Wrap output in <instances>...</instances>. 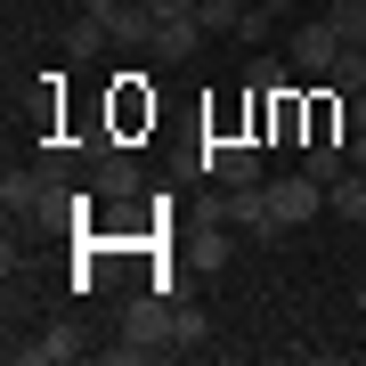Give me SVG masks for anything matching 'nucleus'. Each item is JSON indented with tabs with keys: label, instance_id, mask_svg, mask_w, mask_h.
<instances>
[{
	"label": "nucleus",
	"instance_id": "obj_1",
	"mask_svg": "<svg viewBox=\"0 0 366 366\" xmlns=\"http://www.w3.org/2000/svg\"><path fill=\"white\" fill-rule=\"evenodd\" d=\"M171 301L179 293H147V301H131L122 310V342H106V358L114 366H139V358H179V334H171Z\"/></svg>",
	"mask_w": 366,
	"mask_h": 366
},
{
	"label": "nucleus",
	"instance_id": "obj_2",
	"mask_svg": "<svg viewBox=\"0 0 366 366\" xmlns=\"http://www.w3.org/2000/svg\"><path fill=\"white\" fill-rule=\"evenodd\" d=\"M326 212V187L310 179V171H285V179H269V236H285L301 220H317Z\"/></svg>",
	"mask_w": 366,
	"mask_h": 366
},
{
	"label": "nucleus",
	"instance_id": "obj_3",
	"mask_svg": "<svg viewBox=\"0 0 366 366\" xmlns=\"http://www.w3.org/2000/svg\"><path fill=\"white\" fill-rule=\"evenodd\" d=\"M139 187H147V179H139V163L122 155L114 139H98V147H90V196H106V204H131Z\"/></svg>",
	"mask_w": 366,
	"mask_h": 366
},
{
	"label": "nucleus",
	"instance_id": "obj_4",
	"mask_svg": "<svg viewBox=\"0 0 366 366\" xmlns=\"http://www.w3.org/2000/svg\"><path fill=\"white\" fill-rule=\"evenodd\" d=\"M9 358L16 366H66V358H81V326L74 317H49L33 342H9Z\"/></svg>",
	"mask_w": 366,
	"mask_h": 366
},
{
	"label": "nucleus",
	"instance_id": "obj_5",
	"mask_svg": "<svg viewBox=\"0 0 366 366\" xmlns=\"http://www.w3.org/2000/svg\"><path fill=\"white\" fill-rule=\"evenodd\" d=\"M139 49L155 57V66H187V57L204 49V25H196V16H163V25H147Z\"/></svg>",
	"mask_w": 366,
	"mask_h": 366
},
{
	"label": "nucleus",
	"instance_id": "obj_6",
	"mask_svg": "<svg viewBox=\"0 0 366 366\" xmlns=\"http://www.w3.org/2000/svg\"><path fill=\"white\" fill-rule=\"evenodd\" d=\"M204 179H212V187H261V155L236 147V139H212V147H204Z\"/></svg>",
	"mask_w": 366,
	"mask_h": 366
},
{
	"label": "nucleus",
	"instance_id": "obj_7",
	"mask_svg": "<svg viewBox=\"0 0 366 366\" xmlns=\"http://www.w3.org/2000/svg\"><path fill=\"white\" fill-rule=\"evenodd\" d=\"M334 57H342V33H334V16H310V25L293 33V66L326 81V74H334Z\"/></svg>",
	"mask_w": 366,
	"mask_h": 366
},
{
	"label": "nucleus",
	"instance_id": "obj_8",
	"mask_svg": "<svg viewBox=\"0 0 366 366\" xmlns=\"http://www.w3.org/2000/svg\"><path fill=\"white\" fill-rule=\"evenodd\" d=\"M212 220L220 228H269V179L261 187H220L212 196Z\"/></svg>",
	"mask_w": 366,
	"mask_h": 366
},
{
	"label": "nucleus",
	"instance_id": "obj_9",
	"mask_svg": "<svg viewBox=\"0 0 366 366\" xmlns=\"http://www.w3.org/2000/svg\"><path fill=\"white\" fill-rule=\"evenodd\" d=\"M301 171H310L317 187H334L342 171H350V139H310V155H301Z\"/></svg>",
	"mask_w": 366,
	"mask_h": 366
},
{
	"label": "nucleus",
	"instance_id": "obj_10",
	"mask_svg": "<svg viewBox=\"0 0 366 366\" xmlns=\"http://www.w3.org/2000/svg\"><path fill=\"white\" fill-rule=\"evenodd\" d=\"M326 90H334V98H358V90H366V41H342V57H334Z\"/></svg>",
	"mask_w": 366,
	"mask_h": 366
},
{
	"label": "nucleus",
	"instance_id": "obj_11",
	"mask_svg": "<svg viewBox=\"0 0 366 366\" xmlns=\"http://www.w3.org/2000/svg\"><path fill=\"white\" fill-rule=\"evenodd\" d=\"M326 212H342V220H366V171H342V179L326 187Z\"/></svg>",
	"mask_w": 366,
	"mask_h": 366
},
{
	"label": "nucleus",
	"instance_id": "obj_12",
	"mask_svg": "<svg viewBox=\"0 0 366 366\" xmlns=\"http://www.w3.org/2000/svg\"><path fill=\"white\" fill-rule=\"evenodd\" d=\"M244 16H252V0H196V25L204 33H236Z\"/></svg>",
	"mask_w": 366,
	"mask_h": 366
},
{
	"label": "nucleus",
	"instance_id": "obj_13",
	"mask_svg": "<svg viewBox=\"0 0 366 366\" xmlns=\"http://www.w3.org/2000/svg\"><path fill=\"white\" fill-rule=\"evenodd\" d=\"M244 90H293V66H285V57H252V66H244Z\"/></svg>",
	"mask_w": 366,
	"mask_h": 366
},
{
	"label": "nucleus",
	"instance_id": "obj_14",
	"mask_svg": "<svg viewBox=\"0 0 366 366\" xmlns=\"http://www.w3.org/2000/svg\"><path fill=\"white\" fill-rule=\"evenodd\" d=\"M171 334H179V350H204V310H187V301H171Z\"/></svg>",
	"mask_w": 366,
	"mask_h": 366
},
{
	"label": "nucleus",
	"instance_id": "obj_15",
	"mask_svg": "<svg viewBox=\"0 0 366 366\" xmlns=\"http://www.w3.org/2000/svg\"><path fill=\"white\" fill-rule=\"evenodd\" d=\"M326 16H334V33H342V41H366V0H334Z\"/></svg>",
	"mask_w": 366,
	"mask_h": 366
},
{
	"label": "nucleus",
	"instance_id": "obj_16",
	"mask_svg": "<svg viewBox=\"0 0 366 366\" xmlns=\"http://www.w3.org/2000/svg\"><path fill=\"white\" fill-rule=\"evenodd\" d=\"M81 16H90V25H106V33H122V16H131V0H81Z\"/></svg>",
	"mask_w": 366,
	"mask_h": 366
},
{
	"label": "nucleus",
	"instance_id": "obj_17",
	"mask_svg": "<svg viewBox=\"0 0 366 366\" xmlns=\"http://www.w3.org/2000/svg\"><path fill=\"white\" fill-rule=\"evenodd\" d=\"M196 261H204V269H220V261H228V236H220V220L196 236Z\"/></svg>",
	"mask_w": 366,
	"mask_h": 366
},
{
	"label": "nucleus",
	"instance_id": "obj_18",
	"mask_svg": "<svg viewBox=\"0 0 366 366\" xmlns=\"http://www.w3.org/2000/svg\"><path fill=\"white\" fill-rule=\"evenodd\" d=\"M147 9V25H163V16H196V0H139Z\"/></svg>",
	"mask_w": 366,
	"mask_h": 366
},
{
	"label": "nucleus",
	"instance_id": "obj_19",
	"mask_svg": "<svg viewBox=\"0 0 366 366\" xmlns=\"http://www.w3.org/2000/svg\"><path fill=\"white\" fill-rule=\"evenodd\" d=\"M114 114H122V131H131L139 114H155V98H139V90H122V98H114Z\"/></svg>",
	"mask_w": 366,
	"mask_h": 366
},
{
	"label": "nucleus",
	"instance_id": "obj_20",
	"mask_svg": "<svg viewBox=\"0 0 366 366\" xmlns=\"http://www.w3.org/2000/svg\"><path fill=\"white\" fill-rule=\"evenodd\" d=\"M350 171H366V131H350Z\"/></svg>",
	"mask_w": 366,
	"mask_h": 366
},
{
	"label": "nucleus",
	"instance_id": "obj_21",
	"mask_svg": "<svg viewBox=\"0 0 366 366\" xmlns=\"http://www.w3.org/2000/svg\"><path fill=\"white\" fill-rule=\"evenodd\" d=\"M252 9H261V16H285V9H301V0H252Z\"/></svg>",
	"mask_w": 366,
	"mask_h": 366
},
{
	"label": "nucleus",
	"instance_id": "obj_22",
	"mask_svg": "<svg viewBox=\"0 0 366 366\" xmlns=\"http://www.w3.org/2000/svg\"><path fill=\"white\" fill-rule=\"evenodd\" d=\"M350 131H366V90H358V98H350Z\"/></svg>",
	"mask_w": 366,
	"mask_h": 366
},
{
	"label": "nucleus",
	"instance_id": "obj_23",
	"mask_svg": "<svg viewBox=\"0 0 366 366\" xmlns=\"http://www.w3.org/2000/svg\"><path fill=\"white\" fill-rule=\"evenodd\" d=\"M358 317H366V285H358Z\"/></svg>",
	"mask_w": 366,
	"mask_h": 366
}]
</instances>
